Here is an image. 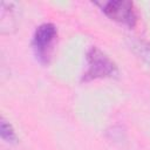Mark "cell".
Instances as JSON below:
<instances>
[{
	"instance_id": "4",
	"label": "cell",
	"mask_w": 150,
	"mask_h": 150,
	"mask_svg": "<svg viewBox=\"0 0 150 150\" xmlns=\"http://www.w3.org/2000/svg\"><path fill=\"white\" fill-rule=\"evenodd\" d=\"M18 4L15 2H1V15H0V29L2 34L9 33L11 28L16 26V15H18Z\"/></svg>"
},
{
	"instance_id": "3",
	"label": "cell",
	"mask_w": 150,
	"mask_h": 150,
	"mask_svg": "<svg viewBox=\"0 0 150 150\" xmlns=\"http://www.w3.org/2000/svg\"><path fill=\"white\" fill-rule=\"evenodd\" d=\"M103 13L123 26L134 28L137 23V12L134 2L128 0H110L101 5Z\"/></svg>"
},
{
	"instance_id": "2",
	"label": "cell",
	"mask_w": 150,
	"mask_h": 150,
	"mask_svg": "<svg viewBox=\"0 0 150 150\" xmlns=\"http://www.w3.org/2000/svg\"><path fill=\"white\" fill-rule=\"evenodd\" d=\"M56 36L57 29L56 26L52 22H45L36 27L32 39V48L36 60L40 63H48Z\"/></svg>"
},
{
	"instance_id": "6",
	"label": "cell",
	"mask_w": 150,
	"mask_h": 150,
	"mask_svg": "<svg viewBox=\"0 0 150 150\" xmlns=\"http://www.w3.org/2000/svg\"><path fill=\"white\" fill-rule=\"evenodd\" d=\"M0 136L4 141L8 143H16L18 142V136L9 122H7L4 117H1L0 121Z\"/></svg>"
},
{
	"instance_id": "5",
	"label": "cell",
	"mask_w": 150,
	"mask_h": 150,
	"mask_svg": "<svg viewBox=\"0 0 150 150\" xmlns=\"http://www.w3.org/2000/svg\"><path fill=\"white\" fill-rule=\"evenodd\" d=\"M134 52L150 67V42L144 40H135L131 43Z\"/></svg>"
},
{
	"instance_id": "1",
	"label": "cell",
	"mask_w": 150,
	"mask_h": 150,
	"mask_svg": "<svg viewBox=\"0 0 150 150\" xmlns=\"http://www.w3.org/2000/svg\"><path fill=\"white\" fill-rule=\"evenodd\" d=\"M118 68L116 63L100 48L91 47L87 53V69L84 70L81 81L88 82L97 79L117 76Z\"/></svg>"
}]
</instances>
